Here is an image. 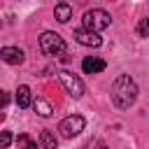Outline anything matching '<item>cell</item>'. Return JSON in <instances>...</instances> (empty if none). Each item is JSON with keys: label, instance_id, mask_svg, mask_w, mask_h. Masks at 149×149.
I'll use <instances>...</instances> for the list:
<instances>
[{"label": "cell", "instance_id": "ba28073f", "mask_svg": "<svg viewBox=\"0 0 149 149\" xmlns=\"http://www.w3.org/2000/svg\"><path fill=\"white\" fill-rule=\"evenodd\" d=\"M81 70H84L86 74L102 72V70H105V61H102V58H98V56H86V58L81 61Z\"/></svg>", "mask_w": 149, "mask_h": 149}, {"label": "cell", "instance_id": "9a60e30c", "mask_svg": "<svg viewBox=\"0 0 149 149\" xmlns=\"http://www.w3.org/2000/svg\"><path fill=\"white\" fill-rule=\"evenodd\" d=\"M12 144V133L9 130H2L0 133V147H9Z\"/></svg>", "mask_w": 149, "mask_h": 149}, {"label": "cell", "instance_id": "5b68a950", "mask_svg": "<svg viewBox=\"0 0 149 149\" xmlns=\"http://www.w3.org/2000/svg\"><path fill=\"white\" fill-rule=\"evenodd\" d=\"M84 126H86L84 116H79V114H70V116H65V119L58 123V130L63 133V137H74V135H79V133L84 130Z\"/></svg>", "mask_w": 149, "mask_h": 149}, {"label": "cell", "instance_id": "6da1fadb", "mask_svg": "<svg viewBox=\"0 0 149 149\" xmlns=\"http://www.w3.org/2000/svg\"><path fill=\"white\" fill-rule=\"evenodd\" d=\"M137 98V84L130 74H119L112 84V102L119 109H128Z\"/></svg>", "mask_w": 149, "mask_h": 149}, {"label": "cell", "instance_id": "7a4b0ae2", "mask_svg": "<svg viewBox=\"0 0 149 149\" xmlns=\"http://www.w3.org/2000/svg\"><path fill=\"white\" fill-rule=\"evenodd\" d=\"M40 49H42V54H47V56H63V54H68L65 40H63L58 33H51V30H47V33L40 35Z\"/></svg>", "mask_w": 149, "mask_h": 149}, {"label": "cell", "instance_id": "30bf717a", "mask_svg": "<svg viewBox=\"0 0 149 149\" xmlns=\"http://www.w3.org/2000/svg\"><path fill=\"white\" fill-rule=\"evenodd\" d=\"M54 16H56V21H61V23H68L70 21V16H72V9H70V5H56V9H54Z\"/></svg>", "mask_w": 149, "mask_h": 149}, {"label": "cell", "instance_id": "7c38bea8", "mask_svg": "<svg viewBox=\"0 0 149 149\" xmlns=\"http://www.w3.org/2000/svg\"><path fill=\"white\" fill-rule=\"evenodd\" d=\"M37 144H40V147H47V149H54V147H56V137H54L49 130H42V135H40Z\"/></svg>", "mask_w": 149, "mask_h": 149}, {"label": "cell", "instance_id": "5bb4252c", "mask_svg": "<svg viewBox=\"0 0 149 149\" xmlns=\"http://www.w3.org/2000/svg\"><path fill=\"white\" fill-rule=\"evenodd\" d=\"M137 35H140V37H149V19H140V23H137Z\"/></svg>", "mask_w": 149, "mask_h": 149}, {"label": "cell", "instance_id": "8fae6325", "mask_svg": "<svg viewBox=\"0 0 149 149\" xmlns=\"http://www.w3.org/2000/svg\"><path fill=\"white\" fill-rule=\"evenodd\" d=\"M33 107H35V112H37L40 116H44V119H49V116H51V112H54V109H51V105H49L44 98H37V100L33 102Z\"/></svg>", "mask_w": 149, "mask_h": 149}, {"label": "cell", "instance_id": "8992f818", "mask_svg": "<svg viewBox=\"0 0 149 149\" xmlns=\"http://www.w3.org/2000/svg\"><path fill=\"white\" fill-rule=\"evenodd\" d=\"M74 40L84 47H100L102 44V37L95 33V30H86V28H79L74 30Z\"/></svg>", "mask_w": 149, "mask_h": 149}, {"label": "cell", "instance_id": "9c48e42d", "mask_svg": "<svg viewBox=\"0 0 149 149\" xmlns=\"http://www.w3.org/2000/svg\"><path fill=\"white\" fill-rule=\"evenodd\" d=\"M30 102H33V95H30V88H28L26 84H21V86L16 88V105H19L21 109H26V107H30Z\"/></svg>", "mask_w": 149, "mask_h": 149}, {"label": "cell", "instance_id": "2e32d148", "mask_svg": "<svg viewBox=\"0 0 149 149\" xmlns=\"http://www.w3.org/2000/svg\"><path fill=\"white\" fill-rule=\"evenodd\" d=\"M7 102H9V93L7 91H0V107H5Z\"/></svg>", "mask_w": 149, "mask_h": 149}, {"label": "cell", "instance_id": "3957f363", "mask_svg": "<svg viewBox=\"0 0 149 149\" xmlns=\"http://www.w3.org/2000/svg\"><path fill=\"white\" fill-rule=\"evenodd\" d=\"M84 28L86 30H105V28H109V23H112V16L105 12V9H88V12H84Z\"/></svg>", "mask_w": 149, "mask_h": 149}, {"label": "cell", "instance_id": "52a82bcc", "mask_svg": "<svg viewBox=\"0 0 149 149\" xmlns=\"http://www.w3.org/2000/svg\"><path fill=\"white\" fill-rule=\"evenodd\" d=\"M0 61H5L9 65H19V63H23V51L19 47H2L0 49Z\"/></svg>", "mask_w": 149, "mask_h": 149}, {"label": "cell", "instance_id": "277c9868", "mask_svg": "<svg viewBox=\"0 0 149 149\" xmlns=\"http://www.w3.org/2000/svg\"><path fill=\"white\" fill-rule=\"evenodd\" d=\"M58 79H61V84L65 86V91H68L72 98H81V95H84V81H81L77 74H72V72H68V70H61V72H58Z\"/></svg>", "mask_w": 149, "mask_h": 149}, {"label": "cell", "instance_id": "4fadbf2b", "mask_svg": "<svg viewBox=\"0 0 149 149\" xmlns=\"http://www.w3.org/2000/svg\"><path fill=\"white\" fill-rule=\"evenodd\" d=\"M16 144H19V147H30V149H37V147H40V144H37L35 140H30L28 135H19V137H16Z\"/></svg>", "mask_w": 149, "mask_h": 149}]
</instances>
